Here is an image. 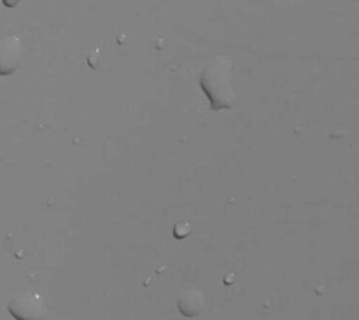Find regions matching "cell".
Returning <instances> with one entry per match:
<instances>
[{
	"mask_svg": "<svg viewBox=\"0 0 359 320\" xmlns=\"http://www.w3.org/2000/svg\"><path fill=\"white\" fill-rule=\"evenodd\" d=\"M233 62L230 58L212 60L209 67H205L200 76V86L205 97L209 98V104L212 111H224V109H233L237 102L233 84Z\"/></svg>",
	"mask_w": 359,
	"mask_h": 320,
	"instance_id": "1",
	"label": "cell"
},
{
	"mask_svg": "<svg viewBox=\"0 0 359 320\" xmlns=\"http://www.w3.org/2000/svg\"><path fill=\"white\" fill-rule=\"evenodd\" d=\"M7 312L16 320H44L48 317V305L35 291H23L11 298Z\"/></svg>",
	"mask_w": 359,
	"mask_h": 320,
	"instance_id": "2",
	"label": "cell"
},
{
	"mask_svg": "<svg viewBox=\"0 0 359 320\" xmlns=\"http://www.w3.org/2000/svg\"><path fill=\"white\" fill-rule=\"evenodd\" d=\"M25 44L18 35L0 39V76H11L23 63Z\"/></svg>",
	"mask_w": 359,
	"mask_h": 320,
	"instance_id": "3",
	"label": "cell"
},
{
	"mask_svg": "<svg viewBox=\"0 0 359 320\" xmlns=\"http://www.w3.org/2000/svg\"><path fill=\"white\" fill-rule=\"evenodd\" d=\"M177 308L181 315L193 319L203 314L207 308V296L202 289H186L182 291L177 300Z\"/></svg>",
	"mask_w": 359,
	"mask_h": 320,
	"instance_id": "4",
	"label": "cell"
},
{
	"mask_svg": "<svg viewBox=\"0 0 359 320\" xmlns=\"http://www.w3.org/2000/svg\"><path fill=\"white\" fill-rule=\"evenodd\" d=\"M188 235H189L188 224H177V226H175V237L184 238V237H188Z\"/></svg>",
	"mask_w": 359,
	"mask_h": 320,
	"instance_id": "5",
	"label": "cell"
},
{
	"mask_svg": "<svg viewBox=\"0 0 359 320\" xmlns=\"http://www.w3.org/2000/svg\"><path fill=\"white\" fill-rule=\"evenodd\" d=\"M21 0H2V4L6 7H9V9H14V7H18V4H20Z\"/></svg>",
	"mask_w": 359,
	"mask_h": 320,
	"instance_id": "6",
	"label": "cell"
}]
</instances>
